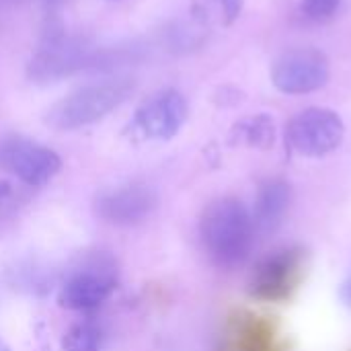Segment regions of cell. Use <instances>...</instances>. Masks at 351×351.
Returning <instances> with one entry per match:
<instances>
[{
    "mask_svg": "<svg viewBox=\"0 0 351 351\" xmlns=\"http://www.w3.org/2000/svg\"><path fill=\"white\" fill-rule=\"evenodd\" d=\"M0 167L29 187L49 183L62 169L60 156L33 140L12 136L0 144Z\"/></svg>",
    "mask_w": 351,
    "mask_h": 351,
    "instance_id": "8992f818",
    "label": "cell"
},
{
    "mask_svg": "<svg viewBox=\"0 0 351 351\" xmlns=\"http://www.w3.org/2000/svg\"><path fill=\"white\" fill-rule=\"evenodd\" d=\"M62 351H101V331L93 323L72 325L62 339Z\"/></svg>",
    "mask_w": 351,
    "mask_h": 351,
    "instance_id": "4fadbf2b",
    "label": "cell"
},
{
    "mask_svg": "<svg viewBox=\"0 0 351 351\" xmlns=\"http://www.w3.org/2000/svg\"><path fill=\"white\" fill-rule=\"evenodd\" d=\"M298 278L300 253L292 249L276 251L257 265L251 278V294L265 302H284L290 298Z\"/></svg>",
    "mask_w": 351,
    "mask_h": 351,
    "instance_id": "30bf717a",
    "label": "cell"
},
{
    "mask_svg": "<svg viewBox=\"0 0 351 351\" xmlns=\"http://www.w3.org/2000/svg\"><path fill=\"white\" fill-rule=\"evenodd\" d=\"M95 49L78 37L47 31L43 43L29 62V78L35 82H56L80 70H90Z\"/></svg>",
    "mask_w": 351,
    "mask_h": 351,
    "instance_id": "277c9868",
    "label": "cell"
},
{
    "mask_svg": "<svg viewBox=\"0 0 351 351\" xmlns=\"http://www.w3.org/2000/svg\"><path fill=\"white\" fill-rule=\"evenodd\" d=\"M218 2H220V6H222V12H224L226 23H232V21L239 16V12H241L243 0H218Z\"/></svg>",
    "mask_w": 351,
    "mask_h": 351,
    "instance_id": "2e32d148",
    "label": "cell"
},
{
    "mask_svg": "<svg viewBox=\"0 0 351 351\" xmlns=\"http://www.w3.org/2000/svg\"><path fill=\"white\" fill-rule=\"evenodd\" d=\"M329 78V62L323 51L313 47H298L282 53L274 68V84L288 95H304L321 88Z\"/></svg>",
    "mask_w": 351,
    "mask_h": 351,
    "instance_id": "52a82bcc",
    "label": "cell"
},
{
    "mask_svg": "<svg viewBox=\"0 0 351 351\" xmlns=\"http://www.w3.org/2000/svg\"><path fill=\"white\" fill-rule=\"evenodd\" d=\"M232 351H276L271 325L257 317L243 321L234 333Z\"/></svg>",
    "mask_w": 351,
    "mask_h": 351,
    "instance_id": "7c38bea8",
    "label": "cell"
},
{
    "mask_svg": "<svg viewBox=\"0 0 351 351\" xmlns=\"http://www.w3.org/2000/svg\"><path fill=\"white\" fill-rule=\"evenodd\" d=\"M117 288V263L107 253H93L72 267L62 282L58 302L68 311H95Z\"/></svg>",
    "mask_w": 351,
    "mask_h": 351,
    "instance_id": "3957f363",
    "label": "cell"
},
{
    "mask_svg": "<svg viewBox=\"0 0 351 351\" xmlns=\"http://www.w3.org/2000/svg\"><path fill=\"white\" fill-rule=\"evenodd\" d=\"M0 351H10L8 348H6V343H4L2 339H0Z\"/></svg>",
    "mask_w": 351,
    "mask_h": 351,
    "instance_id": "d6986e66",
    "label": "cell"
},
{
    "mask_svg": "<svg viewBox=\"0 0 351 351\" xmlns=\"http://www.w3.org/2000/svg\"><path fill=\"white\" fill-rule=\"evenodd\" d=\"M346 298H348V302L351 304V282L346 286Z\"/></svg>",
    "mask_w": 351,
    "mask_h": 351,
    "instance_id": "ac0fdd59",
    "label": "cell"
},
{
    "mask_svg": "<svg viewBox=\"0 0 351 351\" xmlns=\"http://www.w3.org/2000/svg\"><path fill=\"white\" fill-rule=\"evenodd\" d=\"M237 132H239V138L249 146L269 148L274 144V121L265 115L247 119L245 123L237 128Z\"/></svg>",
    "mask_w": 351,
    "mask_h": 351,
    "instance_id": "5bb4252c",
    "label": "cell"
},
{
    "mask_svg": "<svg viewBox=\"0 0 351 351\" xmlns=\"http://www.w3.org/2000/svg\"><path fill=\"white\" fill-rule=\"evenodd\" d=\"M10 197H12V187H10V183L0 181V206L8 204V202H10Z\"/></svg>",
    "mask_w": 351,
    "mask_h": 351,
    "instance_id": "e0dca14e",
    "label": "cell"
},
{
    "mask_svg": "<svg viewBox=\"0 0 351 351\" xmlns=\"http://www.w3.org/2000/svg\"><path fill=\"white\" fill-rule=\"evenodd\" d=\"M341 0H302V10L313 21H325L329 19Z\"/></svg>",
    "mask_w": 351,
    "mask_h": 351,
    "instance_id": "9a60e30c",
    "label": "cell"
},
{
    "mask_svg": "<svg viewBox=\"0 0 351 351\" xmlns=\"http://www.w3.org/2000/svg\"><path fill=\"white\" fill-rule=\"evenodd\" d=\"M134 90L130 78L107 80L99 84L82 86L70 93L66 99L58 101L47 111V123L56 130H78L107 117L117 109Z\"/></svg>",
    "mask_w": 351,
    "mask_h": 351,
    "instance_id": "7a4b0ae2",
    "label": "cell"
},
{
    "mask_svg": "<svg viewBox=\"0 0 351 351\" xmlns=\"http://www.w3.org/2000/svg\"><path fill=\"white\" fill-rule=\"evenodd\" d=\"M187 119V103L181 93L167 88L146 99L134 117V130L144 138L169 140Z\"/></svg>",
    "mask_w": 351,
    "mask_h": 351,
    "instance_id": "ba28073f",
    "label": "cell"
},
{
    "mask_svg": "<svg viewBox=\"0 0 351 351\" xmlns=\"http://www.w3.org/2000/svg\"><path fill=\"white\" fill-rule=\"evenodd\" d=\"M156 208L154 191L144 183H130L97 197L95 212L101 220L115 226H136Z\"/></svg>",
    "mask_w": 351,
    "mask_h": 351,
    "instance_id": "9c48e42d",
    "label": "cell"
},
{
    "mask_svg": "<svg viewBox=\"0 0 351 351\" xmlns=\"http://www.w3.org/2000/svg\"><path fill=\"white\" fill-rule=\"evenodd\" d=\"M288 208H290V185L280 179H269L257 191L253 222L263 230H274L284 220Z\"/></svg>",
    "mask_w": 351,
    "mask_h": 351,
    "instance_id": "8fae6325",
    "label": "cell"
},
{
    "mask_svg": "<svg viewBox=\"0 0 351 351\" xmlns=\"http://www.w3.org/2000/svg\"><path fill=\"white\" fill-rule=\"evenodd\" d=\"M346 128L341 117L323 107H313L298 113L288 125V144L302 156H325L343 140Z\"/></svg>",
    "mask_w": 351,
    "mask_h": 351,
    "instance_id": "5b68a950",
    "label": "cell"
},
{
    "mask_svg": "<svg viewBox=\"0 0 351 351\" xmlns=\"http://www.w3.org/2000/svg\"><path fill=\"white\" fill-rule=\"evenodd\" d=\"M199 239L210 261L222 269L239 267L251 253L255 222L241 199L212 202L199 220Z\"/></svg>",
    "mask_w": 351,
    "mask_h": 351,
    "instance_id": "6da1fadb",
    "label": "cell"
}]
</instances>
